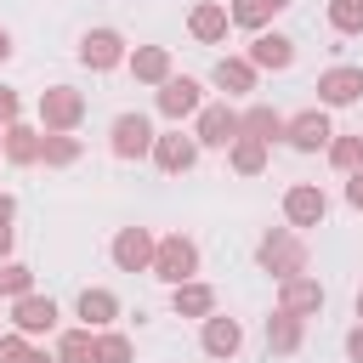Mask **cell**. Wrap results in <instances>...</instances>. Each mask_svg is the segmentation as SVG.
Returning a JSON list of instances; mask_svg holds the SVG:
<instances>
[{
    "label": "cell",
    "instance_id": "6da1fadb",
    "mask_svg": "<svg viewBox=\"0 0 363 363\" xmlns=\"http://www.w3.org/2000/svg\"><path fill=\"white\" fill-rule=\"evenodd\" d=\"M306 238H301V227H267L261 238H255V267L272 278V284H284V278H295V272H306Z\"/></svg>",
    "mask_w": 363,
    "mask_h": 363
},
{
    "label": "cell",
    "instance_id": "7a4b0ae2",
    "mask_svg": "<svg viewBox=\"0 0 363 363\" xmlns=\"http://www.w3.org/2000/svg\"><path fill=\"white\" fill-rule=\"evenodd\" d=\"M159 284H187V278H199V244L187 238V233H159V250H153V267H147Z\"/></svg>",
    "mask_w": 363,
    "mask_h": 363
},
{
    "label": "cell",
    "instance_id": "3957f363",
    "mask_svg": "<svg viewBox=\"0 0 363 363\" xmlns=\"http://www.w3.org/2000/svg\"><path fill=\"white\" fill-rule=\"evenodd\" d=\"M34 113H40V130H79L85 125V91L79 85H45Z\"/></svg>",
    "mask_w": 363,
    "mask_h": 363
},
{
    "label": "cell",
    "instance_id": "277c9868",
    "mask_svg": "<svg viewBox=\"0 0 363 363\" xmlns=\"http://www.w3.org/2000/svg\"><path fill=\"white\" fill-rule=\"evenodd\" d=\"M74 57H79V68H91V74H113V68H125L130 45H125L119 28H85L79 45H74Z\"/></svg>",
    "mask_w": 363,
    "mask_h": 363
},
{
    "label": "cell",
    "instance_id": "5b68a950",
    "mask_svg": "<svg viewBox=\"0 0 363 363\" xmlns=\"http://www.w3.org/2000/svg\"><path fill=\"white\" fill-rule=\"evenodd\" d=\"M153 136H159L153 119L136 113V108H125V113L108 125V147H113V159H125V164H130V159H153Z\"/></svg>",
    "mask_w": 363,
    "mask_h": 363
},
{
    "label": "cell",
    "instance_id": "8992f818",
    "mask_svg": "<svg viewBox=\"0 0 363 363\" xmlns=\"http://www.w3.org/2000/svg\"><path fill=\"white\" fill-rule=\"evenodd\" d=\"M153 108H159L170 125H182V119H193V113L204 108V85H199L193 74H170V79L153 91Z\"/></svg>",
    "mask_w": 363,
    "mask_h": 363
},
{
    "label": "cell",
    "instance_id": "52a82bcc",
    "mask_svg": "<svg viewBox=\"0 0 363 363\" xmlns=\"http://www.w3.org/2000/svg\"><path fill=\"white\" fill-rule=\"evenodd\" d=\"M193 136H199V147H233L238 142V108L221 96V102H204L199 113H193Z\"/></svg>",
    "mask_w": 363,
    "mask_h": 363
},
{
    "label": "cell",
    "instance_id": "ba28073f",
    "mask_svg": "<svg viewBox=\"0 0 363 363\" xmlns=\"http://www.w3.org/2000/svg\"><path fill=\"white\" fill-rule=\"evenodd\" d=\"M329 136H335V125H329V108H323V102H318V108H301V113L284 119V142H289L295 153H323Z\"/></svg>",
    "mask_w": 363,
    "mask_h": 363
},
{
    "label": "cell",
    "instance_id": "9c48e42d",
    "mask_svg": "<svg viewBox=\"0 0 363 363\" xmlns=\"http://www.w3.org/2000/svg\"><path fill=\"white\" fill-rule=\"evenodd\" d=\"M153 250H159V233L153 227H119L113 244H108V261L119 272H147L153 267Z\"/></svg>",
    "mask_w": 363,
    "mask_h": 363
},
{
    "label": "cell",
    "instance_id": "30bf717a",
    "mask_svg": "<svg viewBox=\"0 0 363 363\" xmlns=\"http://www.w3.org/2000/svg\"><path fill=\"white\" fill-rule=\"evenodd\" d=\"M199 352H204V357H216V363H233V357L244 352V323H238V318H227V312L199 318Z\"/></svg>",
    "mask_w": 363,
    "mask_h": 363
},
{
    "label": "cell",
    "instance_id": "8fae6325",
    "mask_svg": "<svg viewBox=\"0 0 363 363\" xmlns=\"http://www.w3.org/2000/svg\"><path fill=\"white\" fill-rule=\"evenodd\" d=\"M199 153H204V147H199V136H193V130H182V125H176V130H164V136H153V164H159L164 176H187V170L199 164Z\"/></svg>",
    "mask_w": 363,
    "mask_h": 363
},
{
    "label": "cell",
    "instance_id": "7c38bea8",
    "mask_svg": "<svg viewBox=\"0 0 363 363\" xmlns=\"http://www.w3.org/2000/svg\"><path fill=\"white\" fill-rule=\"evenodd\" d=\"M323 216H329V193H323L318 182L284 187V221H289V227H323Z\"/></svg>",
    "mask_w": 363,
    "mask_h": 363
},
{
    "label": "cell",
    "instance_id": "4fadbf2b",
    "mask_svg": "<svg viewBox=\"0 0 363 363\" xmlns=\"http://www.w3.org/2000/svg\"><path fill=\"white\" fill-rule=\"evenodd\" d=\"M244 57H250L261 74H284V68H295V40L278 34V28H261V34H250Z\"/></svg>",
    "mask_w": 363,
    "mask_h": 363
},
{
    "label": "cell",
    "instance_id": "5bb4252c",
    "mask_svg": "<svg viewBox=\"0 0 363 363\" xmlns=\"http://www.w3.org/2000/svg\"><path fill=\"white\" fill-rule=\"evenodd\" d=\"M57 318H62V312H57V301H51V295H40V289H28V295H17V301H11V329H23L28 340H34V335H51V329H57Z\"/></svg>",
    "mask_w": 363,
    "mask_h": 363
},
{
    "label": "cell",
    "instance_id": "9a60e30c",
    "mask_svg": "<svg viewBox=\"0 0 363 363\" xmlns=\"http://www.w3.org/2000/svg\"><path fill=\"white\" fill-rule=\"evenodd\" d=\"M357 96H363V68L357 62H335V68L318 74V102L323 108H352Z\"/></svg>",
    "mask_w": 363,
    "mask_h": 363
},
{
    "label": "cell",
    "instance_id": "2e32d148",
    "mask_svg": "<svg viewBox=\"0 0 363 363\" xmlns=\"http://www.w3.org/2000/svg\"><path fill=\"white\" fill-rule=\"evenodd\" d=\"M323 301H329V295H323V284H318L312 272H295V278H284V284H278V306H284V312H295V318H318V312H323Z\"/></svg>",
    "mask_w": 363,
    "mask_h": 363
},
{
    "label": "cell",
    "instance_id": "e0dca14e",
    "mask_svg": "<svg viewBox=\"0 0 363 363\" xmlns=\"http://www.w3.org/2000/svg\"><path fill=\"white\" fill-rule=\"evenodd\" d=\"M227 28H233V11H227L221 0H193V11H187V34H193L199 45H221Z\"/></svg>",
    "mask_w": 363,
    "mask_h": 363
},
{
    "label": "cell",
    "instance_id": "ac0fdd59",
    "mask_svg": "<svg viewBox=\"0 0 363 363\" xmlns=\"http://www.w3.org/2000/svg\"><path fill=\"white\" fill-rule=\"evenodd\" d=\"M125 68H130V79H136V85H153V91H159V85L176 74V62H170V45H130Z\"/></svg>",
    "mask_w": 363,
    "mask_h": 363
},
{
    "label": "cell",
    "instance_id": "d6986e66",
    "mask_svg": "<svg viewBox=\"0 0 363 363\" xmlns=\"http://www.w3.org/2000/svg\"><path fill=\"white\" fill-rule=\"evenodd\" d=\"M40 142H45V130H40V125H28V119H17V125H6L0 159H6V164H17V170H28V164H40Z\"/></svg>",
    "mask_w": 363,
    "mask_h": 363
},
{
    "label": "cell",
    "instance_id": "ffe728a7",
    "mask_svg": "<svg viewBox=\"0 0 363 363\" xmlns=\"http://www.w3.org/2000/svg\"><path fill=\"white\" fill-rule=\"evenodd\" d=\"M74 318H79L85 329H113V318H119V295L102 289V284H85L79 301H74Z\"/></svg>",
    "mask_w": 363,
    "mask_h": 363
},
{
    "label": "cell",
    "instance_id": "44dd1931",
    "mask_svg": "<svg viewBox=\"0 0 363 363\" xmlns=\"http://www.w3.org/2000/svg\"><path fill=\"white\" fill-rule=\"evenodd\" d=\"M306 346V318H295V312H272L267 318V352H278V357H295Z\"/></svg>",
    "mask_w": 363,
    "mask_h": 363
},
{
    "label": "cell",
    "instance_id": "7402d4cb",
    "mask_svg": "<svg viewBox=\"0 0 363 363\" xmlns=\"http://www.w3.org/2000/svg\"><path fill=\"white\" fill-rule=\"evenodd\" d=\"M210 79H216V91H227V96H244V91H255V79H261V68L238 51V57H221L216 68H210Z\"/></svg>",
    "mask_w": 363,
    "mask_h": 363
},
{
    "label": "cell",
    "instance_id": "603a6c76",
    "mask_svg": "<svg viewBox=\"0 0 363 363\" xmlns=\"http://www.w3.org/2000/svg\"><path fill=\"white\" fill-rule=\"evenodd\" d=\"M284 119H289V113H278L272 102H250V108H238V136H261V142H284Z\"/></svg>",
    "mask_w": 363,
    "mask_h": 363
},
{
    "label": "cell",
    "instance_id": "cb8c5ba5",
    "mask_svg": "<svg viewBox=\"0 0 363 363\" xmlns=\"http://www.w3.org/2000/svg\"><path fill=\"white\" fill-rule=\"evenodd\" d=\"M170 312H176V318H210V312H216V289H210L204 278H187V284L170 289Z\"/></svg>",
    "mask_w": 363,
    "mask_h": 363
},
{
    "label": "cell",
    "instance_id": "d4e9b609",
    "mask_svg": "<svg viewBox=\"0 0 363 363\" xmlns=\"http://www.w3.org/2000/svg\"><path fill=\"white\" fill-rule=\"evenodd\" d=\"M79 153H85V142L74 130H45V142H40V164L45 170H68V164H79Z\"/></svg>",
    "mask_w": 363,
    "mask_h": 363
},
{
    "label": "cell",
    "instance_id": "484cf974",
    "mask_svg": "<svg viewBox=\"0 0 363 363\" xmlns=\"http://www.w3.org/2000/svg\"><path fill=\"white\" fill-rule=\"evenodd\" d=\"M267 159H272V142H261V136H238V142L227 147V164H233L238 176H261Z\"/></svg>",
    "mask_w": 363,
    "mask_h": 363
},
{
    "label": "cell",
    "instance_id": "4316f807",
    "mask_svg": "<svg viewBox=\"0 0 363 363\" xmlns=\"http://www.w3.org/2000/svg\"><path fill=\"white\" fill-rule=\"evenodd\" d=\"M62 363H91V352H96V329H85V323H74V329H57V346H51Z\"/></svg>",
    "mask_w": 363,
    "mask_h": 363
},
{
    "label": "cell",
    "instance_id": "83f0119b",
    "mask_svg": "<svg viewBox=\"0 0 363 363\" xmlns=\"http://www.w3.org/2000/svg\"><path fill=\"white\" fill-rule=\"evenodd\" d=\"M130 357H136V346H130L125 329H96V352H91V363H130Z\"/></svg>",
    "mask_w": 363,
    "mask_h": 363
},
{
    "label": "cell",
    "instance_id": "f1b7e54d",
    "mask_svg": "<svg viewBox=\"0 0 363 363\" xmlns=\"http://www.w3.org/2000/svg\"><path fill=\"white\" fill-rule=\"evenodd\" d=\"M323 153H329V164H335L340 176H352V170L363 164V130H357V136H329Z\"/></svg>",
    "mask_w": 363,
    "mask_h": 363
},
{
    "label": "cell",
    "instance_id": "f546056e",
    "mask_svg": "<svg viewBox=\"0 0 363 363\" xmlns=\"http://www.w3.org/2000/svg\"><path fill=\"white\" fill-rule=\"evenodd\" d=\"M227 11H233V28H244V34H261V28H267V23L278 17V11L267 6V0H233Z\"/></svg>",
    "mask_w": 363,
    "mask_h": 363
},
{
    "label": "cell",
    "instance_id": "4dcf8cb0",
    "mask_svg": "<svg viewBox=\"0 0 363 363\" xmlns=\"http://www.w3.org/2000/svg\"><path fill=\"white\" fill-rule=\"evenodd\" d=\"M329 28L335 34H363V0H329Z\"/></svg>",
    "mask_w": 363,
    "mask_h": 363
},
{
    "label": "cell",
    "instance_id": "1f68e13d",
    "mask_svg": "<svg viewBox=\"0 0 363 363\" xmlns=\"http://www.w3.org/2000/svg\"><path fill=\"white\" fill-rule=\"evenodd\" d=\"M28 289H34V267H28V261H6V267H0V295L17 301V295H28Z\"/></svg>",
    "mask_w": 363,
    "mask_h": 363
},
{
    "label": "cell",
    "instance_id": "d6a6232c",
    "mask_svg": "<svg viewBox=\"0 0 363 363\" xmlns=\"http://www.w3.org/2000/svg\"><path fill=\"white\" fill-rule=\"evenodd\" d=\"M28 352H34V346H28V335H23V329L0 335V363H28Z\"/></svg>",
    "mask_w": 363,
    "mask_h": 363
},
{
    "label": "cell",
    "instance_id": "836d02e7",
    "mask_svg": "<svg viewBox=\"0 0 363 363\" xmlns=\"http://www.w3.org/2000/svg\"><path fill=\"white\" fill-rule=\"evenodd\" d=\"M17 119H23V96L11 85H0V125H17Z\"/></svg>",
    "mask_w": 363,
    "mask_h": 363
},
{
    "label": "cell",
    "instance_id": "e575fe53",
    "mask_svg": "<svg viewBox=\"0 0 363 363\" xmlns=\"http://www.w3.org/2000/svg\"><path fill=\"white\" fill-rule=\"evenodd\" d=\"M346 363H363V318L346 329Z\"/></svg>",
    "mask_w": 363,
    "mask_h": 363
},
{
    "label": "cell",
    "instance_id": "d590c367",
    "mask_svg": "<svg viewBox=\"0 0 363 363\" xmlns=\"http://www.w3.org/2000/svg\"><path fill=\"white\" fill-rule=\"evenodd\" d=\"M346 204H352V210L363 216V164H357V170L346 176Z\"/></svg>",
    "mask_w": 363,
    "mask_h": 363
},
{
    "label": "cell",
    "instance_id": "8d00e7d4",
    "mask_svg": "<svg viewBox=\"0 0 363 363\" xmlns=\"http://www.w3.org/2000/svg\"><path fill=\"white\" fill-rule=\"evenodd\" d=\"M11 244H17V233H11V221H0V267L11 261Z\"/></svg>",
    "mask_w": 363,
    "mask_h": 363
},
{
    "label": "cell",
    "instance_id": "74e56055",
    "mask_svg": "<svg viewBox=\"0 0 363 363\" xmlns=\"http://www.w3.org/2000/svg\"><path fill=\"white\" fill-rule=\"evenodd\" d=\"M0 221H17V199L11 193H0Z\"/></svg>",
    "mask_w": 363,
    "mask_h": 363
},
{
    "label": "cell",
    "instance_id": "f35d334b",
    "mask_svg": "<svg viewBox=\"0 0 363 363\" xmlns=\"http://www.w3.org/2000/svg\"><path fill=\"white\" fill-rule=\"evenodd\" d=\"M11 51H17V40H11V28H0V62H6Z\"/></svg>",
    "mask_w": 363,
    "mask_h": 363
},
{
    "label": "cell",
    "instance_id": "ab89813d",
    "mask_svg": "<svg viewBox=\"0 0 363 363\" xmlns=\"http://www.w3.org/2000/svg\"><path fill=\"white\" fill-rule=\"evenodd\" d=\"M28 363H62V357H57V352H45V346H34V352H28Z\"/></svg>",
    "mask_w": 363,
    "mask_h": 363
},
{
    "label": "cell",
    "instance_id": "60d3db41",
    "mask_svg": "<svg viewBox=\"0 0 363 363\" xmlns=\"http://www.w3.org/2000/svg\"><path fill=\"white\" fill-rule=\"evenodd\" d=\"M267 6H272V11H284V6H289V0H267Z\"/></svg>",
    "mask_w": 363,
    "mask_h": 363
},
{
    "label": "cell",
    "instance_id": "b9f144b4",
    "mask_svg": "<svg viewBox=\"0 0 363 363\" xmlns=\"http://www.w3.org/2000/svg\"><path fill=\"white\" fill-rule=\"evenodd\" d=\"M352 306H357V318H363V289H357V301H352Z\"/></svg>",
    "mask_w": 363,
    "mask_h": 363
},
{
    "label": "cell",
    "instance_id": "7bdbcfd3",
    "mask_svg": "<svg viewBox=\"0 0 363 363\" xmlns=\"http://www.w3.org/2000/svg\"><path fill=\"white\" fill-rule=\"evenodd\" d=\"M0 142H6V125H0Z\"/></svg>",
    "mask_w": 363,
    "mask_h": 363
}]
</instances>
